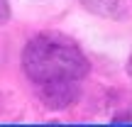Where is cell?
Listing matches in <instances>:
<instances>
[{
    "label": "cell",
    "mask_w": 132,
    "mask_h": 127,
    "mask_svg": "<svg viewBox=\"0 0 132 127\" xmlns=\"http://www.w3.org/2000/svg\"><path fill=\"white\" fill-rule=\"evenodd\" d=\"M7 20H10V5L7 0H0V24L7 22Z\"/></svg>",
    "instance_id": "277c9868"
},
{
    "label": "cell",
    "mask_w": 132,
    "mask_h": 127,
    "mask_svg": "<svg viewBox=\"0 0 132 127\" xmlns=\"http://www.w3.org/2000/svg\"><path fill=\"white\" fill-rule=\"evenodd\" d=\"M127 73L132 76V54H130V61H127Z\"/></svg>",
    "instance_id": "8992f818"
},
{
    "label": "cell",
    "mask_w": 132,
    "mask_h": 127,
    "mask_svg": "<svg viewBox=\"0 0 132 127\" xmlns=\"http://www.w3.org/2000/svg\"><path fill=\"white\" fill-rule=\"evenodd\" d=\"M81 3L100 17H115L120 12V0H81Z\"/></svg>",
    "instance_id": "3957f363"
},
{
    "label": "cell",
    "mask_w": 132,
    "mask_h": 127,
    "mask_svg": "<svg viewBox=\"0 0 132 127\" xmlns=\"http://www.w3.org/2000/svg\"><path fill=\"white\" fill-rule=\"evenodd\" d=\"M22 66L29 81H81L88 73V59L71 37L59 32H42L29 39L22 52Z\"/></svg>",
    "instance_id": "6da1fadb"
},
{
    "label": "cell",
    "mask_w": 132,
    "mask_h": 127,
    "mask_svg": "<svg viewBox=\"0 0 132 127\" xmlns=\"http://www.w3.org/2000/svg\"><path fill=\"white\" fill-rule=\"evenodd\" d=\"M113 122H132V117H127V115H118V117H113Z\"/></svg>",
    "instance_id": "5b68a950"
},
{
    "label": "cell",
    "mask_w": 132,
    "mask_h": 127,
    "mask_svg": "<svg viewBox=\"0 0 132 127\" xmlns=\"http://www.w3.org/2000/svg\"><path fill=\"white\" fill-rule=\"evenodd\" d=\"M81 90L76 81H47L39 83V100L47 105L49 110H66L78 100Z\"/></svg>",
    "instance_id": "7a4b0ae2"
}]
</instances>
